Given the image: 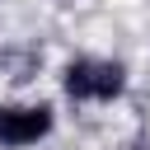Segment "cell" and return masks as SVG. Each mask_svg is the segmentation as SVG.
I'll return each instance as SVG.
<instances>
[{
    "label": "cell",
    "instance_id": "obj_1",
    "mask_svg": "<svg viewBox=\"0 0 150 150\" xmlns=\"http://www.w3.org/2000/svg\"><path fill=\"white\" fill-rule=\"evenodd\" d=\"M127 84V70L117 61H94V56H80L66 66V94L70 98H117Z\"/></svg>",
    "mask_w": 150,
    "mask_h": 150
},
{
    "label": "cell",
    "instance_id": "obj_2",
    "mask_svg": "<svg viewBox=\"0 0 150 150\" xmlns=\"http://www.w3.org/2000/svg\"><path fill=\"white\" fill-rule=\"evenodd\" d=\"M52 131V108L38 103V108H9L0 103V145H33Z\"/></svg>",
    "mask_w": 150,
    "mask_h": 150
}]
</instances>
